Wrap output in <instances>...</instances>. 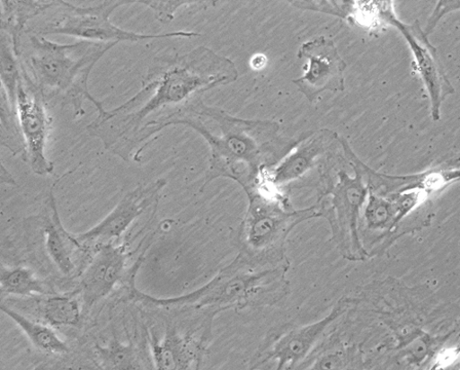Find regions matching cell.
I'll use <instances>...</instances> for the list:
<instances>
[{"label":"cell","mask_w":460,"mask_h":370,"mask_svg":"<svg viewBox=\"0 0 460 370\" xmlns=\"http://www.w3.org/2000/svg\"><path fill=\"white\" fill-rule=\"evenodd\" d=\"M339 141L355 176L344 170L337 172L335 181L330 174L325 176L320 181L317 204L328 221L332 240L341 255L348 260L358 261L367 254L359 237L358 219L368 196V185L349 143L343 137Z\"/></svg>","instance_id":"8992f818"},{"label":"cell","mask_w":460,"mask_h":370,"mask_svg":"<svg viewBox=\"0 0 460 370\" xmlns=\"http://www.w3.org/2000/svg\"><path fill=\"white\" fill-rule=\"evenodd\" d=\"M17 118L24 142L22 158L37 175L52 174L55 164L47 156L52 119L48 104L33 89L21 82L17 97Z\"/></svg>","instance_id":"30bf717a"},{"label":"cell","mask_w":460,"mask_h":370,"mask_svg":"<svg viewBox=\"0 0 460 370\" xmlns=\"http://www.w3.org/2000/svg\"><path fill=\"white\" fill-rule=\"evenodd\" d=\"M368 192L380 196L400 195L413 189L427 195L444 189L460 180V153L434 164L425 172L410 175L379 173L367 165L364 168Z\"/></svg>","instance_id":"9a60e30c"},{"label":"cell","mask_w":460,"mask_h":370,"mask_svg":"<svg viewBox=\"0 0 460 370\" xmlns=\"http://www.w3.org/2000/svg\"><path fill=\"white\" fill-rule=\"evenodd\" d=\"M238 76L232 60L206 47L184 55L159 57L150 65L140 91L98 116L87 130L102 141L105 150L128 162L147 123L179 112L200 100L204 92L233 84Z\"/></svg>","instance_id":"6da1fadb"},{"label":"cell","mask_w":460,"mask_h":370,"mask_svg":"<svg viewBox=\"0 0 460 370\" xmlns=\"http://www.w3.org/2000/svg\"><path fill=\"white\" fill-rule=\"evenodd\" d=\"M136 4L147 7L158 22L169 24L180 8L203 4V2H136Z\"/></svg>","instance_id":"484cf974"},{"label":"cell","mask_w":460,"mask_h":370,"mask_svg":"<svg viewBox=\"0 0 460 370\" xmlns=\"http://www.w3.org/2000/svg\"><path fill=\"white\" fill-rule=\"evenodd\" d=\"M246 195L249 206L237 234L239 254L261 266L290 269L287 240L302 222L323 217L320 206L295 209L286 194L261 185Z\"/></svg>","instance_id":"5b68a950"},{"label":"cell","mask_w":460,"mask_h":370,"mask_svg":"<svg viewBox=\"0 0 460 370\" xmlns=\"http://www.w3.org/2000/svg\"><path fill=\"white\" fill-rule=\"evenodd\" d=\"M265 62H266V59H265L264 56H262V55L256 56L252 61V66L255 67L256 69L261 68L263 66V65L265 64Z\"/></svg>","instance_id":"f1b7e54d"},{"label":"cell","mask_w":460,"mask_h":370,"mask_svg":"<svg viewBox=\"0 0 460 370\" xmlns=\"http://www.w3.org/2000/svg\"><path fill=\"white\" fill-rule=\"evenodd\" d=\"M115 43L79 41L60 45L45 36L24 32L15 48L24 84L40 94L49 105L56 101L71 105L74 119L84 117V104L92 102L99 116L106 113L101 101L89 90L94 66Z\"/></svg>","instance_id":"3957f363"},{"label":"cell","mask_w":460,"mask_h":370,"mask_svg":"<svg viewBox=\"0 0 460 370\" xmlns=\"http://www.w3.org/2000/svg\"><path fill=\"white\" fill-rule=\"evenodd\" d=\"M190 108L210 120L217 128L218 134L211 131L197 114L186 108L149 123L146 136L155 142L158 134L166 128L183 125L195 129L207 140L211 158L201 191L212 181L220 177L236 181L246 193L258 189L262 172L279 165L313 133L287 139L279 134L280 127L277 122L240 119L220 109L206 105L201 99L190 104Z\"/></svg>","instance_id":"7a4b0ae2"},{"label":"cell","mask_w":460,"mask_h":370,"mask_svg":"<svg viewBox=\"0 0 460 370\" xmlns=\"http://www.w3.org/2000/svg\"><path fill=\"white\" fill-rule=\"evenodd\" d=\"M349 334V326L341 318L314 352L294 370H357L360 353Z\"/></svg>","instance_id":"e0dca14e"},{"label":"cell","mask_w":460,"mask_h":370,"mask_svg":"<svg viewBox=\"0 0 460 370\" xmlns=\"http://www.w3.org/2000/svg\"><path fill=\"white\" fill-rule=\"evenodd\" d=\"M0 310L19 326L37 349L55 355L66 354L69 351L66 342L57 335L50 326L31 321L4 304L0 306Z\"/></svg>","instance_id":"ffe728a7"},{"label":"cell","mask_w":460,"mask_h":370,"mask_svg":"<svg viewBox=\"0 0 460 370\" xmlns=\"http://www.w3.org/2000/svg\"><path fill=\"white\" fill-rule=\"evenodd\" d=\"M2 145L17 154H24V142L20 130L18 118L10 107L9 101L2 92Z\"/></svg>","instance_id":"d4e9b609"},{"label":"cell","mask_w":460,"mask_h":370,"mask_svg":"<svg viewBox=\"0 0 460 370\" xmlns=\"http://www.w3.org/2000/svg\"><path fill=\"white\" fill-rule=\"evenodd\" d=\"M215 317L202 314L195 327L181 332L168 325L165 337L159 339L155 332L150 334V347L157 370H198L211 340Z\"/></svg>","instance_id":"9c48e42d"},{"label":"cell","mask_w":460,"mask_h":370,"mask_svg":"<svg viewBox=\"0 0 460 370\" xmlns=\"http://www.w3.org/2000/svg\"><path fill=\"white\" fill-rule=\"evenodd\" d=\"M343 19L367 29L392 26L397 18L394 2H345Z\"/></svg>","instance_id":"44dd1931"},{"label":"cell","mask_w":460,"mask_h":370,"mask_svg":"<svg viewBox=\"0 0 460 370\" xmlns=\"http://www.w3.org/2000/svg\"><path fill=\"white\" fill-rule=\"evenodd\" d=\"M460 2H438L436 8L428 21L427 26L424 29L425 33L429 36L438 26V22L447 14L459 11Z\"/></svg>","instance_id":"4316f807"},{"label":"cell","mask_w":460,"mask_h":370,"mask_svg":"<svg viewBox=\"0 0 460 370\" xmlns=\"http://www.w3.org/2000/svg\"><path fill=\"white\" fill-rule=\"evenodd\" d=\"M0 47V73H2L3 93L9 101L13 112L17 115L18 91L22 80L19 58L11 37L2 31Z\"/></svg>","instance_id":"7402d4cb"},{"label":"cell","mask_w":460,"mask_h":370,"mask_svg":"<svg viewBox=\"0 0 460 370\" xmlns=\"http://www.w3.org/2000/svg\"><path fill=\"white\" fill-rule=\"evenodd\" d=\"M74 171L67 172L59 178L53 185L49 196V207L50 212L45 221V238L47 251L51 260L57 266L58 269L66 277L71 276L75 270V266L72 258L73 248L86 250L75 235L70 234L65 230L61 218L59 216L57 200L54 195L55 185L64 177L72 173Z\"/></svg>","instance_id":"ac0fdd59"},{"label":"cell","mask_w":460,"mask_h":370,"mask_svg":"<svg viewBox=\"0 0 460 370\" xmlns=\"http://www.w3.org/2000/svg\"><path fill=\"white\" fill-rule=\"evenodd\" d=\"M136 4V2H102L100 4L81 7L57 0L46 13L45 19L28 25L25 32L40 36L67 35L83 41L97 43L132 42L150 40L191 39L199 34L194 31H176L164 33H139L124 30L111 22V15L119 8Z\"/></svg>","instance_id":"52a82bcc"},{"label":"cell","mask_w":460,"mask_h":370,"mask_svg":"<svg viewBox=\"0 0 460 370\" xmlns=\"http://www.w3.org/2000/svg\"><path fill=\"white\" fill-rule=\"evenodd\" d=\"M164 178L146 185H139L128 192L97 225L86 233L75 235L85 249V245H101L120 241L134 222L149 207L157 206L162 191L166 187Z\"/></svg>","instance_id":"8fae6325"},{"label":"cell","mask_w":460,"mask_h":370,"mask_svg":"<svg viewBox=\"0 0 460 370\" xmlns=\"http://www.w3.org/2000/svg\"><path fill=\"white\" fill-rule=\"evenodd\" d=\"M336 143H339V137L333 131L321 129L313 132L280 164L262 172L261 187L268 190L284 194V188L303 179L306 173L311 172L317 167L321 169V159L332 157V153L335 150ZM321 170L323 171L322 175L326 173L325 171Z\"/></svg>","instance_id":"5bb4252c"},{"label":"cell","mask_w":460,"mask_h":370,"mask_svg":"<svg viewBox=\"0 0 460 370\" xmlns=\"http://www.w3.org/2000/svg\"><path fill=\"white\" fill-rule=\"evenodd\" d=\"M297 57L308 59L310 65L304 76L292 83L310 102L314 103L325 91L332 93L344 91L343 72L348 65L332 40L324 36L317 37L303 44Z\"/></svg>","instance_id":"7c38bea8"},{"label":"cell","mask_w":460,"mask_h":370,"mask_svg":"<svg viewBox=\"0 0 460 370\" xmlns=\"http://www.w3.org/2000/svg\"><path fill=\"white\" fill-rule=\"evenodd\" d=\"M128 257L127 244L101 245L92 263L81 276L75 294L89 310L123 281Z\"/></svg>","instance_id":"2e32d148"},{"label":"cell","mask_w":460,"mask_h":370,"mask_svg":"<svg viewBox=\"0 0 460 370\" xmlns=\"http://www.w3.org/2000/svg\"><path fill=\"white\" fill-rule=\"evenodd\" d=\"M55 2H8L3 0L2 17H0V27L2 31L8 34L14 46H18L22 35L34 18L42 16L50 10Z\"/></svg>","instance_id":"d6986e66"},{"label":"cell","mask_w":460,"mask_h":370,"mask_svg":"<svg viewBox=\"0 0 460 370\" xmlns=\"http://www.w3.org/2000/svg\"><path fill=\"white\" fill-rule=\"evenodd\" d=\"M354 306L341 298L323 319L310 324L285 323L267 332L252 361V369L276 361V370H294L308 357L332 328Z\"/></svg>","instance_id":"ba28073f"},{"label":"cell","mask_w":460,"mask_h":370,"mask_svg":"<svg viewBox=\"0 0 460 370\" xmlns=\"http://www.w3.org/2000/svg\"><path fill=\"white\" fill-rule=\"evenodd\" d=\"M392 26L404 37L413 57L415 69L420 74L430 98L431 118L440 120L441 107L445 100L455 93V89L446 75L437 48L429 40V36L420 22L407 24L395 18Z\"/></svg>","instance_id":"4fadbf2b"},{"label":"cell","mask_w":460,"mask_h":370,"mask_svg":"<svg viewBox=\"0 0 460 370\" xmlns=\"http://www.w3.org/2000/svg\"><path fill=\"white\" fill-rule=\"evenodd\" d=\"M0 289L4 295L19 297H33L36 295L52 294L46 285L26 268L7 269L0 270Z\"/></svg>","instance_id":"603a6c76"},{"label":"cell","mask_w":460,"mask_h":370,"mask_svg":"<svg viewBox=\"0 0 460 370\" xmlns=\"http://www.w3.org/2000/svg\"><path fill=\"white\" fill-rule=\"evenodd\" d=\"M289 268L265 267L251 262L238 253L202 287L176 298L158 299L131 286L137 302L157 308L191 309L215 317L226 311L270 307L282 303L290 293L287 278Z\"/></svg>","instance_id":"277c9868"},{"label":"cell","mask_w":460,"mask_h":370,"mask_svg":"<svg viewBox=\"0 0 460 370\" xmlns=\"http://www.w3.org/2000/svg\"><path fill=\"white\" fill-rule=\"evenodd\" d=\"M43 315L50 326L78 327L82 322V307L71 295H54L45 302Z\"/></svg>","instance_id":"cb8c5ba5"},{"label":"cell","mask_w":460,"mask_h":370,"mask_svg":"<svg viewBox=\"0 0 460 370\" xmlns=\"http://www.w3.org/2000/svg\"><path fill=\"white\" fill-rule=\"evenodd\" d=\"M2 182L10 185H17V182L4 168L2 167Z\"/></svg>","instance_id":"83f0119b"}]
</instances>
